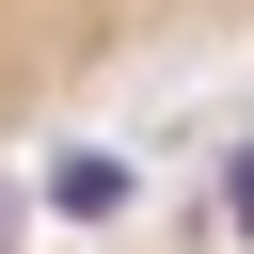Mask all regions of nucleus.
<instances>
[{"mask_svg": "<svg viewBox=\"0 0 254 254\" xmlns=\"http://www.w3.org/2000/svg\"><path fill=\"white\" fill-rule=\"evenodd\" d=\"M48 206H64V222H111V206H127V159H64Z\"/></svg>", "mask_w": 254, "mask_h": 254, "instance_id": "1", "label": "nucleus"}, {"mask_svg": "<svg viewBox=\"0 0 254 254\" xmlns=\"http://www.w3.org/2000/svg\"><path fill=\"white\" fill-rule=\"evenodd\" d=\"M222 222H238V238H254V143H238V175H222Z\"/></svg>", "mask_w": 254, "mask_h": 254, "instance_id": "2", "label": "nucleus"}]
</instances>
